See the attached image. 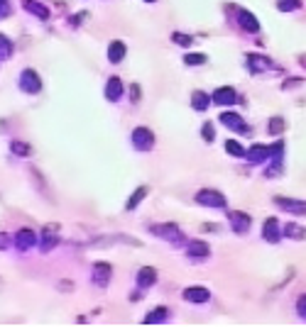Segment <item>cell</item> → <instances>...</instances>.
Masks as SVG:
<instances>
[{
	"instance_id": "cell-1",
	"label": "cell",
	"mask_w": 306,
	"mask_h": 327,
	"mask_svg": "<svg viewBox=\"0 0 306 327\" xmlns=\"http://www.w3.org/2000/svg\"><path fill=\"white\" fill-rule=\"evenodd\" d=\"M196 203L208 205V207H225V195L220 193V191H213V188H203V191H198V195H196Z\"/></svg>"
},
{
	"instance_id": "cell-23",
	"label": "cell",
	"mask_w": 306,
	"mask_h": 327,
	"mask_svg": "<svg viewBox=\"0 0 306 327\" xmlns=\"http://www.w3.org/2000/svg\"><path fill=\"white\" fill-rule=\"evenodd\" d=\"M52 232H57V227H47L44 234H42V237H44V242H42V252H49V249L57 244V234H52Z\"/></svg>"
},
{
	"instance_id": "cell-37",
	"label": "cell",
	"mask_w": 306,
	"mask_h": 327,
	"mask_svg": "<svg viewBox=\"0 0 306 327\" xmlns=\"http://www.w3.org/2000/svg\"><path fill=\"white\" fill-rule=\"evenodd\" d=\"M296 85H301L299 78H294V81H284V91H289V88H296Z\"/></svg>"
},
{
	"instance_id": "cell-36",
	"label": "cell",
	"mask_w": 306,
	"mask_h": 327,
	"mask_svg": "<svg viewBox=\"0 0 306 327\" xmlns=\"http://www.w3.org/2000/svg\"><path fill=\"white\" fill-rule=\"evenodd\" d=\"M10 12V5H8V0H0V17H5Z\"/></svg>"
},
{
	"instance_id": "cell-12",
	"label": "cell",
	"mask_w": 306,
	"mask_h": 327,
	"mask_svg": "<svg viewBox=\"0 0 306 327\" xmlns=\"http://www.w3.org/2000/svg\"><path fill=\"white\" fill-rule=\"evenodd\" d=\"M267 157H272V152H269L267 144H252L250 152H245V159H250L252 164H260V161H265Z\"/></svg>"
},
{
	"instance_id": "cell-29",
	"label": "cell",
	"mask_w": 306,
	"mask_h": 327,
	"mask_svg": "<svg viewBox=\"0 0 306 327\" xmlns=\"http://www.w3.org/2000/svg\"><path fill=\"white\" fill-rule=\"evenodd\" d=\"M277 8H279L282 12H287V10H299V8H301V0H279V3H277Z\"/></svg>"
},
{
	"instance_id": "cell-18",
	"label": "cell",
	"mask_w": 306,
	"mask_h": 327,
	"mask_svg": "<svg viewBox=\"0 0 306 327\" xmlns=\"http://www.w3.org/2000/svg\"><path fill=\"white\" fill-rule=\"evenodd\" d=\"M284 237H289V240H304L306 230L301 225H296V222H287L284 225Z\"/></svg>"
},
{
	"instance_id": "cell-38",
	"label": "cell",
	"mask_w": 306,
	"mask_h": 327,
	"mask_svg": "<svg viewBox=\"0 0 306 327\" xmlns=\"http://www.w3.org/2000/svg\"><path fill=\"white\" fill-rule=\"evenodd\" d=\"M10 244V240H8V234H0V249H5Z\"/></svg>"
},
{
	"instance_id": "cell-34",
	"label": "cell",
	"mask_w": 306,
	"mask_h": 327,
	"mask_svg": "<svg viewBox=\"0 0 306 327\" xmlns=\"http://www.w3.org/2000/svg\"><path fill=\"white\" fill-rule=\"evenodd\" d=\"M203 139H206V142H213V125H211V122L203 125Z\"/></svg>"
},
{
	"instance_id": "cell-4",
	"label": "cell",
	"mask_w": 306,
	"mask_h": 327,
	"mask_svg": "<svg viewBox=\"0 0 306 327\" xmlns=\"http://www.w3.org/2000/svg\"><path fill=\"white\" fill-rule=\"evenodd\" d=\"M274 203L277 207L282 210H287V213H292V215H306V200H294V198H274Z\"/></svg>"
},
{
	"instance_id": "cell-3",
	"label": "cell",
	"mask_w": 306,
	"mask_h": 327,
	"mask_svg": "<svg viewBox=\"0 0 306 327\" xmlns=\"http://www.w3.org/2000/svg\"><path fill=\"white\" fill-rule=\"evenodd\" d=\"M20 88H22L24 93H39V88H42L39 73L32 71V69H24L22 76H20Z\"/></svg>"
},
{
	"instance_id": "cell-8",
	"label": "cell",
	"mask_w": 306,
	"mask_h": 327,
	"mask_svg": "<svg viewBox=\"0 0 306 327\" xmlns=\"http://www.w3.org/2000/svg\"><path fill=\"white\" fill-rule=\"evenodd\" d=\"M110 274H113V266H110V264H106V261H96V264H93V281H96L98 286H108Z\"/></svg>"
},
{
	"instance_id": "cell-33",
	"label": "cell",
	"mask_w": 306,
	"mask_h": 327,
	"mask_svg": "<svg viewBox=\"0 0 306 327\" xmlns=\"http://www.w3.org/2000/svg\"><path fill=\"white\" fill-rule=\"evenodd\" d=\"M279 173H282V159H277V164L267 169V179H277Z\"/></svg>"
},
{
	"instance_id": "cell-11",
	"label": "cell",
	"mask_w": 306,
	"mask_h": 327,
	"mask_svg": "<svg viewBox=\"0 0 306 327\" xmlns=\"http://www.w3.org/2000/svg\"><path fill=\"white\" fill-rule=\"evenodd\" d=\"M213 103H218V105H233L238 98H235V91H233L231 85H223V88H216L213 91Z\"/></svg>"
},
{
	"instance_id": "cell-2",
	"label": "cell",
	"mask_w": 306,
	"mask_h": 327,
	"mask_svg": "<svg viewBox=\"0 0 306 327\" xmlns=\"http://www.w3.org/2000/svg\"><path fill=\"white\" fill-rule=\"evenodd\" d=\"M133 146H137L140 152L152 149V146H155V134H152V130H147V127L133 130Z\"/></svg>"
},
{
	"instance_id": "cell-25",
	"label": "cell",
	"mask_w": 306,
	"mask_h": 327,
	"mask_svg": "<svg viewBox=\"0 0 306 327\" xmlns=\"http://www.w3.org/2000/svg\"><path fill=\"white\" fill-rule=\"evenodd\" d=\"M12 56V42L5 35H0V59H10Z\"/></svg>"
},
{
	"instance_id": "cell-5",
	"label": "cell",
	"mask_w": 306,
	"mask_h": 327,
	"mask_svg": "<svg viewBox=\"0 0 306 327\" xmlns=\"http://www.w3.org/2000/svg\"><path fill=\"white\" fill-rule=\"evenodd\" d=\"M220 122H223L228 130H233V132H240V134L250 132V127L245 125V120L238 115V112H223V115H220Z\"/></svg>"
},
{
	"instance_id": "cell-20",
	"label": "cell",
	"mask_w": 306,
	"mask_h": 327,
	"mask_svg": "<svg viewBox=\"0 0 306 327\" xmlns=\"http://www.w3.org/2000/svg\"><path fill=\"white\" fill-rule=\"evenodd\" d=\"M211 254V247L206 242H191L189 244V256H196V259H206Z\"/></svg>"
},
{
	"instance_id": "cell-28",
	"label": "cell",
	"mask_w": 306,
	"mask_h": 327,
	"mask_svg": "<svg viewBox=\"0 0 306 327\" xmlns=\"http://www.w3.org/2000/svg\"><path fill=\"white\" fill-rule=\"evenodd\" d=\"M267 132L274 134V137L284 132V117H272V120H269V125H267Z\"/></svg>"
},
{
	"instance_id": "cell-13",
	"label": "cell",
	"mask_w": 306,
	"mask_h": 327,
	"mask_svg": "<svg viewBox=\"0 0 306 327\" xmlns=\"http://www.w3.org/2000/svg\"><path fill=\"white\" fill-rule=\"evenodd\" d=\"M37 242V234L32 230H20L15 234V244H17V249H30V247H35Z\"/></svg>"
},
{
	"instance_id": "cell-39",
	"label": "cell",
	"mask_w": 306,
	"mask_h": 327,
	"mask_svg": "<svg viewBox=\"0 0 306 327\" xmlns=\"http://www.w3.org/2000/svg\"><path fill=\"white\" fill-rule=\"evenodd\" d=\"M130 93H133V100L137 103V100H140V88H137V85H133V91H130Z\"/></svg>"
},
{
	"instance_id": "cell-40",
	"label": "cell",
	"mask_w": 306,
	"mask_h": 327,
	"mask_svg": "<svg viewBox=\"0 0 306 327\" xmlns=\"http://www.w3.org/2000/svg\"><path fill=\"white\" fill-rule=\"evenodd\" d=\"M299 61H301V66H304V69H306V56H301V59H299Z\"/></svg>"
},
{
	"instance_id": "cell-41",
	"label": "cell",
	"mask_w": 306,
	"mask_h": 327,
	"mask_svg": "<svg viewBox=\"0 0 306 327\" xmlns=\"http://www.w3.org/2000/svg\"><path fill=\"white\" fill-rule=\"evenodd\" d=\"M145 3H155V0H145Z\"/></svg>"
},
{
	"instance_id": "cell-27",
	"label": "cell",
	"mask_w": 306,
	"mask_h": 327,
	"mask_svg": "<svg viewBox=\"0 0 306 327\" xmlns=\"http://www.w3.org/2000/svg\"><path fill=\"white\" fill-rule=\"evenodd\" d=\"M145 195H147V188H145V186H142V188H137V191H135V193L130 195V200H128V205H125V207H128V210L137 207V205H140V200H142Z\"/></svg>"
},
{
	"instance_id": "cell-14",
	"label": "cell",
	"mask_w": 306,
	"mask_h": 327,
	"mask_svg": "<svg viewBox=\"0 0 306 327\" xmlns=\"http://www.w3.org/2000/svg\"><path fill=\"white\" fill-rule=\"evenodd\" d=\"M262 237H265V240H267V242H279V222H277V220L274 218H269L267 222H265V227H262Z\"/></svg>"
},
{
	"instance_id": "cell-6",
	"label": "cell",
	"mask_w": 306,
	"mask_h": 327,
	"mask_svg": "<svg viewBox=\"0 0 306 327\" xmlns=\"http://www.w3.org/2000/svg\"><path fill=\"white\" fill-rule=\"evenodd\" d=\"M228 218H231V227L235 234H245V232L250 230V225H252V218L245 215V213H231Z\"/></svg>"
},
{
	"instance_id": "cell-7",
	"label": "cell",
	"mask_w": 306,
	"mask_h": 327,
	"mask_svg": "<svg viewBox=\"0 0 306 327\" xmlns=\"http://www.w3.org/2000/svg\"><path fill=\"white\" fill-rule=\"evenodd\" d=\"M184 298H186L189 303H206V301H211V291L203 288V286H189V288L184 291Z\"/></svg>"
},
{
	"instance_id": "cell-19",
	"label": "cell",
	"mask_w": 306,
	"mask_h": 327,
	"mask_svg": "<svg viewBox=\"0 0 306 327\" xmlns=\"http://www.w3.org/2000/svg\"><path fill=\"white\" fill-rule=\"evenodd\" d=\"M211 105V98L203 93V91H194L191 93V108L194 110H206Z\"/></svg>"
},
{
	"instance_id": "cell-21",
	"label": "cell",
	"mask_w": 306,
	"mask_h": 327,
	"mask_svg": "<svg viewBox=\"0 0 306 327\" xmlns=\"http://www.w3.org/2000/svg\"><path fill=\"white\" fill-rule=\"evenodd\" d=\"M24 8L32 12V15H37L39 20H49V10L42 5V3H37V0H27V3H24Z\"/></svg>"
},
{
	"instance_id": "cell-10",
	"label": "cell",
	"mask_w": 306,
	"mask_h": 327,
	"mask_svg": "<svg viewBox=\"0 0 306 327\" xmlns=\"http://www.w3.org/2000/svg\"><path fill=\"white\" fill-rule=\"evenodd\" d=\"M152 232H155V234H159L162 240H171V242H179V240H182V232H179V227H176V225H169V222H167V225H155V227H152Z\"/></svg>"
},
{
	"instance_id": "cell-17",
	"label": "cell",
	"mask_w": 306,
	"mask_h": 327,
	"mask_svg": "<svg viewBox=\"0 0 306 327\" xmlns=\"http://www.w3.org/2000/svg\"><path fill=\"white\" fill-rule=\"evenodd\" d=\"M120 96H122V83L118 76H113L108 81V85H106V98H108V100H118Z\"/></svg>"
},
{
	"instance_id": "cell-26",
	"label": "cell",
	"mask_w": 306,
	"mask_h": 327,
	"mask_svg": "<svg viewBox=\"0 0 306 327\" xmlns=\"http://www.w3.org/2000/svg\"><path fill=\"white\" fill-rule=\"evenodd\" d=\"M225 152L233 154V157H238V159H245V149L238 144L235 139H228V142H225Z\"/></svg>"
},
{
	"instance_id": "cell-31",
	"label": "cell",
	"mask_w": 306,
	"mask_h": 327,
	"mask_svg": "<svg viewBox=\"0 0 306 327\" xmlns=\"http://www.w3.org/2000/svg\"><path fill=\"white\" fill-rule=\"evenodd\" d=\"M184 61H186L189 66H198V64H206V54H186Z\"/></svg>"
},
{
	"instance_id": "cell-22",
	"label": "cell",
	"mask_w": 306,
	"mask_h": 327,
	"mask_svg": "<svg viewBox=\"0 0 306 327\" xmlns=\"http://www.w3.org/2000/svg\"><path fill=\"white\" fill-rule=\"evenodd\" d=\"M108 59L113 61V64H118V61L125 59V44L122 42H113L108 47Z\"/></svg>"
},
{
	"instance_id": "cell-32",
	"label": "cell",
	"mask_w": 306,
	"mask_h": 327,
	"mask_svg": "<svg viewBox=\"0 0 306 327\" xmlns=\"http://www.w3.org/2000/svg\"><path fill=\"white\" fill-rule=\"evenodd\" d=\"M171 39H174L176 44H182V47H191V42H194L189 35H182V32H174V35H171Z\"/></svg>"
},
{
	"instance_id": "cell-24",
	"label": "cell",
	"mask_w": 306,
	"mask_h": 327,
	"mask_svg": "<svg viewBox=\"0 0 306 327\" xmlns=\"http://www.w3.org/2000/svg\"><path fill=\"white\" fill-rule=\"evenodd\" d=\"M164 320H167V308H155V310L145 317L147 325H152V322H164Z\"/></svg>"
},
{
	"instance_id": "cell-35",
	"label": "cell",
	"mask_w": 306,
	"mask_h": 327,
	"mask_svg": "<svg viewBox=\"0 0 306 327\" xmlns=\"http://www.w3.org/2000/svg\"><path fill=\"white\" fill-rule=\"evenodd\" d=\"M296 310H299V315L306 317V295H301L299 298V303H296Z\"/></svg>"
},
{
	"instance_id": "cell-15",
	"label": "cell",
	"mask_w": 306,
	"mask_h": 327,
	"mask_svg": "<svg viewBox=\"0 0 306 327\" xmlns=\"http://www.w3.org/2000/svg\"><path fill=\"white\" fill-rule=\"evenodd\" d=\"M238 22H240V27L247 29V32H257V29H260L255 15H252V12H247V10H238Z\"/></svg>"
},
{
	"instance_id": "cell-16",
	"label": "cell",
	"mask_w": 306,
	"mask_h": 327,
	"mask_svg": "<svg viewBox=\"0 0 306 327\" xmlns=\"http://www.w3.org/2000/svg\"><path fill=\"white\" fill-rule=\"evenodd\" d=\"M157 281V271L152 266H145V269H140V274H137V286L140 288H147V286H152Z\"/></svg>"
},
{
	"instance_id": "cell-9",
	"label": "cell",
	"mask_w": 306,
	"mask_h": 327,
	"mask_svg": "<svg viewBox=\"0 0 306 327\" xmlns=\"http://www.w3.org/2000/svg\"><path fill=\"white\" fill-rule=\"evenodd\" d=\"M247 69L252 73H262L272 69V61L267 56H260V54H247Z\"/></svg>"
},
{
	"instance_id": "cell-30",
	"label": "cell",
	"mask_w": 306,
	"mask_h": 327,
	"mask_svg": "<svg viewBox=\"0 0 306 327\" xmlns=\"http://www.w3.org/2000/svg\"><path fill=\"white\" fill-rule=\"evenodd\" d=\"M10 149L17 154V157H30V152H32V149H30V144H24V142H12Z\"/></svg>"
}]
</instances>
